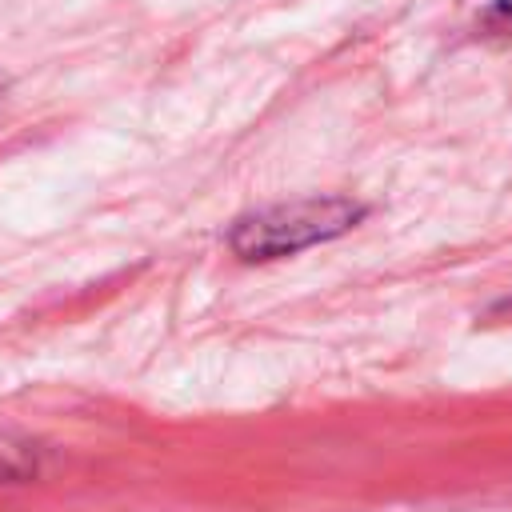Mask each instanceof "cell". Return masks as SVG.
<instances>
[{
  "label": "cell",
  "mask_w": 512,
  "mask_h": 512,
  "mask_svg": "<svg viewBox=\"0 0 512 512\" xmlns=\"http://www.w3.org/2000/svg\"><path fill=\"white\" fill-rule=\"evenodd\" d=\"M364 220V204L348 196H304L288 204H268L240 216L228 228V248L240 260H276L300 248L344 236Z\"/></svg>",
  "instance_id": "1"
},
{
  "label": "cell",
  "mask_w": 512,
  "mask_h": 512,
  "mask_svg": "<svg viewBox=\"0 0 512 512\" xmlns=\"http://www.w3.org/2000/svg\"><path fill=\"white\" fill-rule=\"evenodd\" d=\"M492 16H500V20H512V0H496V4H492Z\"/></svg>",
  "instance_id": "2"
},
{
  "label": "cell",
  "mask_w": 512,
  "mask_h": 512,
  "mask_svg": "<svg viewBox=\"0 0 512 512\" xmlns=\"http://www.w3.org/2000/svg\"><path fill=\"white\" fill-rule=\"evenodd\" d=\"M496 312H512V296H508V300H500V304H496Z\"/></svg>",
  "instance_id": "3"
}]
</instances>
